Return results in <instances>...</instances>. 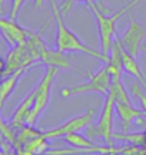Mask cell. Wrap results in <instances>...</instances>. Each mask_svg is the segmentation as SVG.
<instances>
[{"mask_svg":"<svg viewBox=\"0 0 146 155\" xmlns=\"http://www.w3.org/2000/svg\"><path fill=\"white\" fill-rule=\"evenodd\" d=\"M5 62L6 66L3 71V75H10V73H14L17 71H27L30 66L37 63L30 49L27 48L26 42L10 48L5 58Z\"/></svg>","mask_w":146,"mask_h":155,"instance_id":"obj_7","label":"cell"},{"mask_svg":"<svg viewBox=\"0 0 146 155\" xmlns=\"http://www.w3.org/2000/svg\"><path fill=\"white\" fill-rule=\"evenodd\" d=\"M52 10H53V17L56 22V38H55V48L66 53H83V55L92 56L97 61L106 63L109 61V55L103 52L92 49L90 46L84 43L82 39H79L72 30L68 28V25L65 23L63 17L65 15L62 13L60 7L56 5V0H50Z\"/></svg>","mask_w":146,"mask_h":155,"instance_id":"obj_1","label":"cell"},{"mask_svg":"<svg viewBox=\"0 0 146 155\" xmlns=\"http://www.w3.org/2000/svg\"><path fill=\"white\" fill-rule=\"evenodd\" d=\"M5 2H6V0H0V13L3 12V6H5Z\"/></svg>","mask_w":146,"mask_h":155,"instance_id":"obj_19","label":"cell"},{"mask_svg":"<svg viewBox=\"0 0 146 155\" xmlns=\"http://www.w3.org/2000/svg\"><path fill=\"white\" fill-rule=\"evenodd\" d=\"M5 66H6V62L3 58H0V72H3L5 71Z\"/></svg>","mask_w":146,"mask_h":155,"instance_id":"obj_18","label":"cell"},{"mask_svg":"<svg viewBox=\"0 0 146 155\" xmlns=\"http://www.w3.org/2000/svg\"><path fill=\"white\" fill-rule=\"evenodd\" d=\"M26 3V0H11V10H10V19L16 20L17 15L22 9V6Z\"/></svg>","mask_w":146,"mask_h":155,"instance_id":"obj_15","label":"cell"},{"mask_svg":"<svg viewBox=\"0 0 146 155\" xmlns=\"http://www.w3.org/2000/svg\"><path fill=\"white\" fill-rule=\"evenodd\" d=\"M95 115H96V109L95 108H90V109H87L84 114H80V115H78V116H73V118L68 119L66 122H63L60 127L42 132V135L47 139H55V138L65 137V135H68V134L83 131V129H86L89 125H92V122L95 119Z\"/></svg>","mask_w":146,"mask_h":155,"instance_id":"obj_8","label":"cell"},{"mask_svg":"<svg viewBox=\"0 0 146 155\" xmlns=\"http://www.w3.org/2000/svg\"><path fill=\"white\" fill-rule=\"evenodd\" d=\"M27 29L20 26L16 20L13 19H3L0 17V36L3 38L9 48H13L19 43H23L26 40Z\"/></svg>","mask_w":146,"mask_h":155,"instance_id":"obj_9","label":"cell"},{"mask_svg":"<svg viewBox=\"0 0 146 155\" xmlns=\"http://www.w3.org/2000/svg\"><path fill=\"white\" fill-rule=\"evenodd\" d=\"M33 2H34V7H36V9H40V7L46 3V0H33Z\"/></svg>","mask_w":146,"mask_h":155,"instance_id":"obj_17","label":"cell"},{"mask_svg":"<svg viewBox=\"0 0 146 155\" xmlns=\"http://www.w3.org/2000/svg\"><path fill=\"white\" fill-rule=\"evenodd\" d=\"M42 63H45L46 66L50 68H57V69H72V61L70 58L66 55V52H62V50L56 49V48H46L43 55H42V59H40Z\"/></svg>","mask_w":146,"mask_h":155,"instance_id":"obj_12","label":"cell"},{"mask_svg":"<svg viewBox=\"0 0 146 155\" xmlns=\"http://www.w3.org/2000/svg\"><path fill=\"white\" fill-rule=\"evenodd\" d=\"M84 2H86L87 5H90V3H95V0H84Z\"/></svg>","mask_w":146,"mask_h":155,"instance_id":"obj_21","label":"cell"},{"mask_svg":"<svg viewBox=\"0 0 146 155\" xmlns=\"http://www.w3.org/2000/svg\"><path fill=\"white\" fill-rule=\"evenodd\" d=\"M120 53H122V63H123V73H126L128 76H132L135 78L138 82H141L146 89V78L142 72L141 66H139V63H138V58L135 56H132L128 52V50L125 49L123 46L120 45Z\"/></svg>","mask_w":146,"mask_h":155,"instance_id":"obj_13","label":"cell"},{"mask_svg":"<svg viewBox=\"0 0 146 155\" xmlns=\"http://www.w3.org/2000/svg\"><path fill=\"white\" fill-rule=\"evenodd\" d=\"M115 104L116 98L112 92L106 95L105 104L102 106L99 119L96 121L95 125H89L86 128L87 135L90 138H100L106 142L107 147H113V111H115Z\"/></svg>","mask_w":146,"mask_h":155,"instance_id":"obj_5","label":"cell"},{"mask_svg":"<svg viewBox=\"0 0 146 155\" xmlns=\"http://www.w3.org/2000/svg\"><path fill=\"white\" fill-rule=\"evenodd\" d=\"M115 111L119 115L120 121H122V129L125 132H129L130 127L133 122L138 121V124H143L145 118H143V111H139L132 102H123V101H116L115 104Z\"/></svg>","mask_w":146,"mask_h":155,"instance_id":"obj_10","label":"cell"},{"mask_svg":"<svg viewBox=\"0 0 146 155\" xmlns=\"http://www.w3.org/2000/svg\"><path fill=\"white\" fill-rule=\"evenodd\" d=\"M34 95H36V86L23 98L22 102L17 105V108L14 109V112H13V115H11V118H10V125L14 128L16 131L19 128L27 125L29 115H30L32 108H33V104H34Z\"/></svg>","mask_w":146,"mask_h":155,"instance_id":"obj_11","label":"cell"},{"mask_svg":"<svg viewBox=\"0 0 146 155\" xmlns=\"http://www.w3.org/2000/svg\"><path fill=\"white\" fill-rule=\"evenodd\" d=\"M116 38L119 39L120 45L123 46L125 49L128 50L132 56H135V58H139L142 50L145 49L146 30L133 16H130L129 25Z\"/></svg>","mask_w":146,"mask_h":155,"instance_id":"obj_6","label":"cell"},{"mask_svg":"<svg viewBox=\"0 0 146 155\" xmlns=\"http://www.w3.org/2000/svg\"><path fill=\"white\" fill-rule=\"evenodd\" d=\"M79 2H84V0H63L62 5H60V10L63 15H68L69 12L73 9V6L79 3Z\"/></svg>","mask_w":146,"mask_h":155,"instance_id":"obj_16","label":"cell"},{"mask_svg":"<svg viewBox=\"0 0 146 155\" xmlns=\"http://www.w3.org/2000/svg\"><path fill=\"white\" fill-rule=\"evenodd\" d=\"M145 139H146V132H145Z\"/></svg>","mask_w":146,"mask_h":155,"instance_id":"obj_23","label":"cell"},{"mask_svg":"<svg viewBox=\"0 0 146 155\" xmlns=\"http://www.w3.org/2000/svg\"><path fill=\"white\" fill-rule=\"evenodd\" d=\"M110 85H112V79L110 75L107 72L106 63H103L95 73L89 75L87 81L79 83V85H73V86H66L62 91V96L65 98H72L76 95H83V94H100L107 95L110 92Z\"/></svg>","mask_w":146,"mask_h":155,"instance_id":"obj_4","label":"cell"},{"mask_svg":"<svg viewBox=\"0 0 146 155\" xmlns=\"http://www.w3.org/2000/svg\"><path fill=\"white\" fill-rule=\"evenodd\" d=\"M141 2H143V0H130L120 10L115 12L112 15H106L95 3L87 5L89 10L93 13L96 25H97V33H99V42H100V52L106 53V55L109 53V50H110L113 42H115V38H116V25H118L119 19H122L125 15H128Z\"/></svg>","mask_w":146,"mask_h":155,"instance_id":"obj_2","label":"cell"},{"mask_svg":"<svg viewBox=\"0 0 146 155\" xmlns=\"http://www.w3.org/2000/svg\"><path fill=\"white\" fill-rule=\"evenodd\" d=\"M60 69L57 68H50V66H46V71L43 73V76L40 78L39 83L36 85V95H34V104L33 108H32V112L29 115L27 119V125H32L34 127L39 118L45 111L47 109V106L50 104V95H52V85L55 82L56 76L59 75Z\"/></svg>","mask_w":146,"mask_h":155,"instance_id":"obj_3","label":"cell"},{"mask_svg":"<svg viewBox=\"0 0 146 155\" xmlns=\"http://www.w3.org/2000/svg\"><path fill=\"white\" fill-rule=\"evenodd\" d=\"M26 71H17L10 75H3V79L0 82V111L5 105V102L9 99V96L13 94V91L16 89L17 83L20 81V78L24 75Z\"/></svg>","mask_w":146,"mask_h":155,"instance_id":"obj_14","label":"cell"},{"mask_svg":"<svg viewBox=\"0 0 146 155\" xmlns=\"http://www.w3.org/2000/svg\"><path fill=\"white\" fill-rule=\"evenodd\" d=\"M136 155H146V151H141V152H138Z\"/></svg>","mask_w":146,"mask_h":155,"instance_id":"obj_20","label":"cell"},{"mask_svg":"<svg viewBox=\"0 0 146 155\" xmlns=\"http://www.w3.org/2000/svg\"><path fill=\"white\" fill-rule=\"evenodd\" d=\"M2 79H3V72H0V82H2Z\"/></svg>","mask_w":146,"mask_h":155,"instance_id":"obj_22","label":"cell"}]
</instances>
